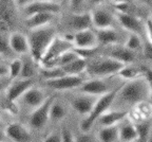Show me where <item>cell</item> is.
Returning a JSON list of instances; mask_svg holds the SVG:
<instances>
[{
    "instance_id": "25",
    "label": "cell",
    "mask_w": 152,
    "mask_h": 142,
    "mask_svg": "<svg viewBox=\"0 0 152 142\" xmlns=\"http://www.w3.org/2000/svg\"><path fill=\"white\" fill-rule=\"evenodd\" d=\"M87 63L88 61L83 57L74 59L73 62L69 63L68 65L64 67H59L64 71V74H69V75H79V74H85L86 69H87Z\"/></svg>"
},
{
    "instance_id": "17",
    "label": "cell",
    "mask_w": 152,
    "mask_h": 142,
    "mask_svg": "<svg viewBox=\"0 0 152 142\" xmlns=\"http://www.w3.org/2000/svg\"><path fill=\"white\" fill-rule=\"evenodd\" d=\"M9 45L15 56H23V55L30 54L28 36L26 33L19 30H14L10 33Z\"/></svg>"
},
{
    "instance_id": "29",
    "label": "cell",
    "mask_w": 152,
    "mask_h": 142,
    "mask_svg": "<svg viewBox=\"0 0 152 142\" xmlns=\"http://www.w3.org/2000/svg\"><path fill=\"white\" fill-rule=\"evenodd\" d=\"M142 44L144 40L142 39V36L137 35L134 33H128L125 38L123 45L127 48V49L131 50L133 52H140L142 49Z\"/></svg>"
},
{
    "instance_id": "46",
    "label": "cell",
    "mask_w": 152,
    "mask_h": 142,
    "mask_svg": "<svg viewBox=\"0 0 152 142\" xmlns=\"http://www.w3.org/2000/svg\"><path fill=\"white\" fill-rule=\"evenodd\" d=\"M149 100H150V105L152 106V87L150 86V95H149Z\"/></svg>"
},
{
    "instance_id": "21",
    "label": "cell",
    "mask_w": 152,
    "mask_h": 142,
    "mask_svg": "<svg viewBox=\"0 0 152 142\" xmlns=\"http://www.w3.org/2000/svg\"><path fill=\"white\" fill-rule=\"evenodd\" d=\"M5 135L12 142H31L32 136L28 129L19 122H12L5 127Z\"/></svg>"
},
{
    "instance_id": "4",
    "label": "cell",
    "mask_w": 152,
    "mask_h": 142,
    "mask_svg": "<svg viewBox=\"0 0 152 142\" xmlns=\"http://www.w3.org/2000/svg\"><path fill=\"white\" fill-rule=\"evenodd\" d=\"M58 33H76V32L90 29L92 27V19H91L90 11H85L80 13L68 12L60 14L56 22Z\"/></svg>"
},
{
    "instance_id": "38",
    "label": "cell",
    "mask_w": 152,
    "mask_h": 142,
    "mask_svg": "<svg viewBox=\"0 0 152 142\" xmlns=\"http://www.w3.org/2000/svg\"><path fill=\"white\" fill-rule=\"evenodd\" d=\"M142 76L152 87V69L148 68V67H142Z\"/></svg>"
},
{
    "instance_id": "37",
    "label": "cell",
    "mask_w": 152,
    "mask_h": 142,
    "mask_svg": "<svg viewBox=\"0 0 152 142\" xmlns=\"http://www.w3.org/2000/svg\"><path fill=\"white\" fill-rule=\"evenodd\" d=\"M110 0H87V7H91V10L99 5H104Z\"/></svg>"
},
{
    "instance_id": "1",
    "label": "cell",
    "mask_w": 152,
    "mask_h": 142,
    "mask_svg": "<svg viewBox=\"0 0 152 142\" xmlns=\"http://www.w3.org/2000/svg\"><path fill=\"white\" fill-rule=\"evenodd\" d=\"M150 85L144 76L132 81H127L121 85L112 106L126 109V107L136 106L142 102L149 100Z\"/></svg>"
},
{
    "instance_id": "35",
    "label": "cell",
    "mask_w": 152,
    "mask_h": 142,
    "mask_svg": "<svg viewBox=\"0 0 152 142\" xmlns=\"http://www.w3.org/2000/svg\"><path fill=\"white\" fill-rule=\"evenodd\" d=\"M75 142H98L97 138L89 133H81L75 138Z\"/></svg>"
},
{
    "instance_id": "13",
    "label": "cell",
    "mask_w": 152,
    "mask_h": 142,
    "mask_svg": "<svg viewBox=\"0 0 152 142\" xmlns=\"http://www.w3.org/2000/svg\"><path fill=\"white\" fill-rule=\"evenodd\" d=\"M107 78H88L77 89L80 93L100 97L115 88L110 86Z\"/></svg>"
},
{
    "instance_id": "3",
    "label": "cell",
    "mask_w": 152,
    "mask_h": 142,
    "mask_svg": "<svg viewBox=\"0 0 152 142\" xmlns=\"http://www.w3.org/2000/svg\"><path fill=\"white\" fill-rule=\"evenodd\" d=\"M86 74L89 78H110L116 75L117 72L125 64L106 55L98 54L90 59H87Z\"/></svg>"
},
{
    "instance_id": "23",
    "label": "cell",
    "mask_w": 152,
    "mask_h": 142,
    "mask_svg": "<svg viewBox=\"0 0 152 142\" xmlns=\"http://www.w3.org/2000/svg\"><path fill=\"white\" fill-rule=\"evenodd\" d=\"M118 140L121 142H134L137 141V133H136L134 124L129 120L124 119L118 125Z\"/></svg>"
},
{
    "instance_id": "49",
    "label": "cell",
    "mask_w": 152,
    "mask_h": 142,
    "mask_svg": "<svg viewBox=\"0 0 152 142\" xmlns=\"http://www.w3.org/2000/svg\"><path fill=\"white\" fill-rule=\"evenodd\" d=\"M149 19L152 21V9H151V13H150V18Z\"/></svg>"
},
{
    "instance_id": "36",
    "label": "cell",
    "mask_w": 152,
    "mask_h": 142,
    "mask_svg": "<svg viewBox=\"0 0 152 142\" xmlns=\"http://www.w3.org/2000/svg\"><path fill=\"white\" fill-rule=\"evenodd\" d=\"M42 142H61L60 132H52V133H50L42 140Z\"/></svg>"
},
{
    "instance_id": "10",
    "label": "cell",
    "mask_w": 152,
    "mask_h": 142,
    "mask_svg": "<svg viewBox=\"0 0 152 142\" xmlns=\"http://www.w3.org/2000/svg\"><path fill=\"white\" fill-rule=\"evenodd\" d=\"M74 46L72 43L66 40L59 33L56 37L53 39V41L51 43V45L49 46V48L47 49V51L43 54L41 62L39 64V66H47L50 65L51 63H53L55 59H57L62 53L69 51V50L73 49Z\"/></svg>"
},
{
    "instance_id": "28",
    "label": "cell",
    "mask_w": 152,
    "mask_h": 142,
    "mask_svg": "<svg viewBox=\"0 0 152 142\" xmlns=\"http://www.w3.org/2000/svg\"><path fill=\"white\" fill-rule=\"evenodd\" d=\"M99 142H116L118 140V124L111 126H102L97 134Z\"/></svg>"
},
{
    "instance_id": "12",
    "label": "cell",
    "mask_w": 152,
    "mask_h": 142,
    "mask_svg": "<svg viewBox=\"0 0 152 142\" xmlns=\"http://www.w3.org/2000/svg\"><path fill=\"white\" fill-rule=\"evenodd\" d=\"M36 85V78H21L11 81L7 88H5V100L10 104H15L28 88Z\"/></svg>"
},
{
    "instance_id": "5",
    "label": "cell",
    "mask_w": 152,
    "mask_h": 142,
    "mask_svg": "<svg viewBox=\"0 0 152 142\" xmlns=\"http://www.w3.org/2000/svg\"><path fill=\"white\" fill-rule=\"evenodd\" d=\"M119 87H121V86H116L114 89H112L111 91H109L108 93L102 95L97 98L92 110L90 111V114H89L88 116H86V118L80 122L79 127H80L81 133H89V132H91L93 125H94L95 122L98 120V118H99L102 114H104L106 111L111 108Z\"/></svg>"
},
{
    "instance_id": "20",
    "label": "cell",
    "mask_w": 152,
    "mask_h": 142,
    "mask_svg": "<svg viewBox=\"0 0 152 142\" xmlns=\"http://www.w3.org/2000/svg\"><path fill=\"white\" fill-rule=\"evenodd\" d=\"M97 98L98 97L80 93L70 99V106L75 112H77L80 116H88L90 111L92 110Z\"/></svg>"
},
{
    "instance_id": "27",
    "label": "cell",
    "mask_w": 152,
    "mask_h": 142,
    "mask_svg": "<svg viewBox=\"0 0 152 142\" xmlns=\"http://www.w3.org/2000/svg\"><path fill=\"white\" fill-rule=\"evenodd\" d=\"M119 78L125 81H132L142 76V67L133 66L132 64L125 65L116 74Z\"/></svg>"
},
{
    "instance_id": "33",
    "label": "cell",
    "mask_w": 152,
    "mask_h": 142,
    "mask_svg": "<svg viewBox=\"0 0 152 142\" xmlns=\"http://www.w3.org/2000/svg\"><path fill=\"white\" fill-rule=\"evenodd\" d=\"M60 135H61V142H75V137L68 126H64L61 128Z\"/></svg>"
},
{
    "instance_id": "34",
    "label": "cell",
    "mask_w": 152,
    "mask_h": 142,
    "mask_svg": "<svg viewBox=\"0 0 152 142\" xmlns=\"http://www.w3.org/2000/svg\"><path fill=\"white\" fill-rule=\"evenodd\" d=\"M142 52L146 59L152 62V43L149 41L147 38H146V40L144 41V44H142Z\"/></svg>"
},
{
    "instance_id": "51",
    "label": "cell",
    "mask_w": 152,
    "mask_h": 142,
    "mask_svg": "<svg viewBox=\"0 0 152 142\" xmlns=\"http://www.w3.org/2000/svg\"><path fill=\"white\" fill-rule=\"evenodd\" d=\"M0 127H1V120H0Z\"/></svg>"
},
{
    "instance_id": "40",
    "label": "cell",
    "mask_w": 152,
    "mask_h": 142,
    "mask_svg": "<svg viewBox=\"0 0 152 142\" xmlns=\"http://www.w3.org/2000/svg\"><path fill=\"white\" fill-rule=\"evenodd\" d=\"M12 1H13V3H14L15 7H16L18 11H20V10H22L24 7H26L30 2H32L33 0H12Z\"/></svg>"
},
{
    "instance_id": "11",
    "label": "cell",
    "mask_w": 152,
    "mask_h": 142,
    "mask_svg": "<svg viewBox=\"0 0 152 142\" xmlns=\"http://www.w3.org/2000/svg\"><path fill=\"white\" fill-rule=\"evenodd\" d=\"M115 17H116L117 24L126 32L137 34L140 36H146L145 21L142 19V17L125 14V13H119L116 12V11H115Z\"/></svg>"
},
{
    "instance_id": "44",
    "label": "cell",
    "mask_w": 152,
    "mask_h": 142,
    "mask_svg": "<svg viewBox=\"0 0 152 142\" xmlns=\"http://www.w3.org/2000/svg\"><path fill=\"white\" fill-rule=\"evenodd\" d=\"M112 2V4H118V3H125V2H130L133 0H110Z\"/></svg>"
},
{
    "instance_id": "52",
    "label": "cell",
    "mask_w": 152,
    "mask_h": 142,
    "mask_svg": "<svg viewBox=\"0 0 152 142\" xmlns=\"http://www.w3.org/2000/svg\"><path fill=\"white\" fill-rule=\"evenodd\" d=\"M134 142H138V141H134Z\"/></svg>"
},
{
    "instance_id": "32",
    "label": "cell",
    "mask_w": 152,
    "mask_h": 142,
    "mask_svg": "<svg viewBox=\"0 0 152 142\" xmlns=\"http://www.w3.org/2000/svg\"><path fill=\"white\" fill-rule=\"evenodd\" d=\"M86 7H87V0H69L66 9L69 10V12L80 13L85 12Z\"/></svg>"
},
{
    "instance_id": "24",
    "label": "cell",
    "mask_w": 152,
    "mask_h": 142,
    "mask_svg": "<svg viewBox=\"0 0 152 142\" xmlns=\"http://www.w3.org/2000/svg\"><path fill=\"white\" fill-rule=\"evenodd\" d=\"M22 59V69L19 78H36L38 76V69L39 65L33 59L30 54L20 56Z\"/></svg>"
},
{
    "instance_id": "41",
    "label": "cell",
    "mask_w": 152,
    "mask_h": 142,
    "mask_svg": "<svg viewBox=\"0 0 152 142\" xmlns=\"http://www.w3.org/2000/svg\"><path fill=\"white\" fill-rule=\"evenodd\" d=\"M9 78V68L7 64L0 62V78Z\"/></svg>"
},
{
    "instance_id": "8",
    "label": "cell",
    "mask_w": 152,
    "mask_h": 142,
    "mask_svg": "<svg viewBox=\"0 0 152 142\" xmlns=\"http://www.w3.org/2000/svg\"><path fill=\"white\" fill-rule=\"evenodd\" d=\"M64 12L61 4L58 1H40V0H33L26 7L19 11L20 17L24 18L30 15L37 14V13H52V14L60 15Z\"/></svg>"
},
{
    "instance_id": "31",
    "label": "cell",
    "mask_w": 152,
    "mask_h": 142,
    "mask_svg": "<svg viewBox=\"0 0 152 142\" xmlns=\"http://www.w3.org/2000/svg\"><path fill=\"white\" fill-rule=\"evenodd\" d=\"M136 129V133H137V141L138 142H146L149 137V134L151 132V124H150L149 121L144 120L137 122V123L134 124Z\"/></svg>"
},
{
    "instance_id": "47",
    "label": "cell",
    "mask_w": 152,
    "mask_h": 142,
    "mask_svg": "<svg viewBox=\"0 0 152 142\" xmlns=\"http://www.w3.org/2000/svg\"><path fill=\"white\" fill-rule=\"evenodd\" d=\"M146 142H152V128H151V132H150V134H149V137H148V139Z\"/></svg>"
},
{
    "instance_id": "39",
    "label": "cell",
    "mask_w": 152,
    "mask_h": 142,
    "mask_svg": "<svg viewBox=\"0 0 152 142\" xmlns=\"http://www.w3.org/2000/svg\"><path fill=\"white\" fill-rule=\"evenodd\" d=\"M145 29H146V37L149 41L152 43V21L149 18L145 21Z\"/></svg>"
},
{
    "instance_id": "16",
    "label": "cell",
    "mask_w": 152,
    "mask_h": 142,
    "mask_svg": "<svg viewBox=\"0 0 152 142\" xmlns=\"http://www.w3.org/2000/svg\"><path fill=\"white\" fill-rule=\"evenodd\" d=\"M59 16L60 15L52 14V13H37V14L30 15L22 18L21 26H23L26 31H28V30L41 28L48 24H56Z\"/></svg>"
},
{
    "instance_id": "26",
    "label": "cell",
    "mask_w": 152,
    "mask_h": 142,
    "mask_svg": "<svg viewBox=\"0 0 152 142\" xmlns=\"http://www.w3.org/2000/svg\"><path fill=\"white\" fill-rule=\"evenodd\" d=\"M68 115V110L66 107L61 101L57 100V97L52 102L50 107V112H49V118L50 121L52 122H59V121L64 120Z\"/></svg>"
},
{
    "instance_id": "14",
    "label": "cell",
    "mask_w": 152,
    "mask_h": 142,
    "mask_svg": "<svg viewBox=\"0 0 152 142\" xmlns=\"http://www.w3.org/2000/svg\"><path fill=\"white\" fill-rule=\"evenodd\" d=\"M49 95H47V92L41 87L34 85L31 88H28L26 92L19 98L18 101H20L21 105H23L26 108L33 110L38 106H40Z\"/></svg>"
},
{
    "instance_id": "50",
    "label": "cell",
    "mask_w": 152,
    "mask_h": 142,
    "mask_svg": "<svg viewBox=\"0 0 152 142\" xmlns=\"http://www.w3.org/2000/svg\"><path fill=\"white\" fill-rule=\"evenodd\" d=\"M133 1H145V0H133Z\"/></svg>"
},
{
    "instance_id": "43",
    "label": "cell",
    "mask_w": 152,
    "mask_h": 142,
    "mask_svg": "<svg viewBox=\"0 0 152 142\" xmlns=\"http://www.w3.org/2000/svg\"><path fill=\"white\" fill-rule=\"evenodd\" d=\"M7 137L5 135V132L0 127V142H7Z\"/></svg>"
},
{
    "instance_id": "9",
    "label": "cell",
    "mask_w": 152,
    "mask_h": 142,
    "mask_svg": "<svg viewBox=\"0 0 152 142\" xmlns=\"http://www.w3.org/2000/svg\"><path fill=\"white\" fill-rule=\"evenodd\" d=\"M55 98H56L55 95H50L40 106H38L37 108L33 109L31 111V114L28 116V125H30V127L34 128L36 130H41L42 128H45L48 122L50 121L49 112H50L51 104L55 100Z\"/></svg>"
},
{
    "instance_id": "15",
    "label": "cell",
    "mask_w": 152,
    "mask_h": 142,
    "mask_svg": "<svg viewBox=\"0 0 152 142\" xmlns=\"http://www.w3.org/2000/svg\"><path fill=\"white\" fill-rule=\"evenodd\" d=\"M104 48V51H99V54L116 59L125 65L133 64L136 61V53L127 49L124 45H113Z\"/></svg>"
},
{
    "instance_id": "19",
    "label": "cell",
    "mask_w": 152,
    "mask_h": 142,
    "mask_svg": "<svg viewBox=\"0 0 152 142\" xmlns=\"http://www.w3.org/2000/svg\"><path fill=\"white\" fill-rule=\"evenodd\" d=\"M72 43L76 49H92L98 47L97 37L93 28L85 29L74 33Z\"/></svg>"
},
{
    "instance_id": "2",
    "label": "cell",
    "mask_w": 152,
    "mask_h": 142,
    "mask_svg": "<svg viewBox=\"0 0 152 142\" xmlns=\"http://www.w3.org/2000/svg\"><path fill=\"white\" fill-rule=\"evenodd\" d=\"M57 35L58 29L56 24H48L28 31L26 36L30 45V55L38 65L40 64L45 52Z\"/></svg>"
},
{
    "instance_id": "22",
    "label": "cell",
    "mask_w": 152,
    "mask_h": 142,
    "mask_svg": "<svg viewBox=\"0 0 152 142\" xmlns=\"http://www.w3.org/2000/svg\"><path fill=\"white\" fill-rule=\"evenodd\" d=\"M129 115V110L127 109H112V110H107L104 114L98 118V123L102 126H111L117 125L126 119Z\"/></svg>"
},
{
    "instance_id": "6",
    "label": "cell",
    "mask_w": 152,
    "mask_h": 142,
    "mask_svg": "<svg viewBox=\"0 0 152 142\" xmlns=\"http://www.w3.org/2000/svg\"><path fill=\"white\" fill-rule=\"evenodd\" d=\"M88 78L89 76L86 73L79 75L64 74L59 78L43 81V85L53 91H66V90L77 89Z\"/></svg>"
},
{
    "instance_id": "7",
    "label": "cell",
    "mask_w": 152,
    "mask_h": 142,
    "mask_svg": "<svg viewBox=\"0 0 152 142\" xmlns=\"http://www.w3.org/2000/svg\"><path fill=\"white\" fill-rule=\"evenodd\" d=\"M90 14L92 19V27L95 30L112 28L116 27L117 24L115 11L107 7L104 4L90 10Z\"/></svg>"
},
{
    "instance_id": "42",
    "label": "cell",
    "mask_w": 152,
    "mask_h": 142,
    "mask_svg": "<svg viewBox=\"0 0 152 142\" xmlns=\"http://www.w3.org/2000/svg\"><path fill=\"white\" fill-rule=\"evenodd\" d=\"M11 83V80L9 78H0V92L4 91L5 88L9 86V84Z\"/></svg>"
},
{
    "instance_id": "48",
    "label": "cell",
    "mask_w": 152,
    "mask_h": 142,
    "mask_svg": "<svg viewBox=\"0 0 152 142\" xmlns=\"http://www.w3.org/2000/svg\"><path fill=\"white\" fill-rule=\"evenodd\" d=\"M40 1H58V2H60L59 0H40Z\"/></svg>"
},
{
    "instance_id": "18",
    "label": "cell",
    "mask_w": 152,
    "mask_h": 142,
    "mask_svg": "<svg viewBox=\"0 0 152 142\" xmlns=\"http://www.w3.org/2000/svg\"><path fill=\"white\" fill-rule=\"evenodd\" d=\"M95 33H96V37H97L98 46H102V47H108V46L113 45H123L124 41H125V38H124L123 34L117 30L116 27L95 30Z\"/></svg>"
},
{
    "instance_id": "45",
    "label": "cell",
    "mask_w": 152,
    "mask_h": 142,
    "mask_svg": "<svg viewBox=\"0 0 152 142\" xmlns=\"http://www.w3.org/2000/svg\"><path fill=\"white\" fill-rule=\"evenodd\" d=\"M60 1V4H61L62 9H66V7H68V2H69V0H59Z\"/></svg>"
},
{
    "instance_id": "30",
    "label": "cell",
    "mask_w": 152,
    "mask_h": 142,
    "mask_svg": "<svg viewBox=\"0 0 152 142\" xmlns=\"http://www.w3.org/2000/svg\"><path fill=\"white\" fill-rule=\"evenodd\" d=\"M7 68H9V78L11 81L16 80L20 76L22 69V59L20 56L13 57L7 64Z\"/></svg>"
}]
</instances>
